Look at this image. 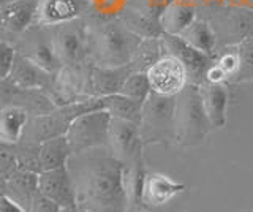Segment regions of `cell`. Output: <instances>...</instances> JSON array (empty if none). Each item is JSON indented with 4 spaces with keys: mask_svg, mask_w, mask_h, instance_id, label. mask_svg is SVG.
<instances>
[{
    "mask_svg": "<svg viewBox=\"0 0 253 212\" xmlns=\"http://www.w3.org/2000/svg\"><path fill=\"white\" fill-rule=\"evenodd\" d=\"M85 196L100 209L117 211L128 201L125 190V163L119 159H101L85 172Z\"/></svg>",
    "mask_w": 253,
    "mask_h": 212,
    "instance_id": "6da1fadb",
    "label": "cell"
},
{
    "mask_svg": "<svg viewBox=\"0 0 253 212\" xmlns=\"http://www.w3.org/2000/svg\"><path fill=\"white\" fill-rule=\"evenodd\" d=\"M92 38L97 64L106 68L130 65L142 42V37L117 21L101 24Z\"/></svg>",
    "mask_w": 253,
    "mask_h": 212,
    "instance_id": "7a4b0ae2",
    "label": "cell"
},
{
    "mask_svg": "<svg viewBox=\"0 0 253 212\" xmlns=\"http://www.w3.org/2000/svg\"><path fill=\"white\" fill-rule=\"evenodd\" d=\"M211 127L203 105L201 87L187 84L176 97V139L184 146L201 144Z\"/></svg>",
    "mask_w": 253,
    "mask_h": 212,
    "instance_id": "3957f363",
    "label": "cell"
},
{
    "mask_svg": "<svg viewBox=\"0 0 253 212\" xmlns=\"http://www.w3.org/2000/svg\"><path fill=\"white\" fill-rule=\"evenodd\" d=\"M176 97L150 92L142 103L139 124L142 143H165L176 139Z\"/></svg>",
    "mask_w": 253,
    "mask_h": 212,
    "instance_id": "277c9868",
    "label": "cell"
},
{
    "mask_svg": "<svg viewBox=\"0 0 253 212\" xmlns=\"http://www.w3.org/2000/svg\"><path fill=\"white\" fill-rule=\"evenodd\" d=\"M111 119L113 116L106 109H95L78 116L65 131L71 152H83L90 147L109 144Z\"/></svg>",
    "mask_w": 253,
    "mask_h": 212,
    "instance_id": "5b68a950",
    "label": "cell"
},
{
    "mask_svg": "<svg viewBox=\"0 0 253 212\" xmlns=\"http://www.w3.org/2000/svg\"><path fill=\"white\" fill-rule=\"evenodd\" d=\"M147 76L152 90L162 93V95L176 97L188 84L187 68L177 57L171 56V54H165L162 59H158L147 70Z\"/></svg>",
    "mask_w": 253,
    "mask_h": 212,
    "instance_id": "8992f818",
    "label": "cell"
},
{
    "mask_svg": "<svg viewBox=\"0 0 253 212\" xmlns=\"http://www.w3.org/2000/svg\"><path fill=\"white\" fill-rule=\"evenodd\" d=\"M162 43L165 46V52L177 57L184 67L187 68L190 84L201 85L203 80H206V73L209 70L211 57L208 54L198 51L192 44H188L184 38L179 35H162Z\"/></svg>",
    "mask_w": 253,
    "mask_h": 212,
    "instance_id": "52a82bcc",
    "label": "cell"
},
{
    "mask_svg": "<svg viewBox=\"0 0 253 212\" xmlns=\"http://www.w3.org/2000/svg\"><path fill=\"white\" fill-rule=\"evenodd\" d=\"M142 138L139 131V125L113 117L109 127V146L113 149L114 157L122 163L130 165L141 159Z\"/></svg>",
    "mask_w": 253,
    "mask_h": 212,
    "instance_id": "ba28073f",
    "label": "cell"
},
{
    "mask_svg": "<svg viewBox=\"0 0 253 212\" xmlns=\"http://www.w3.org/2000/svg\"><path fill=\"white\" fill-rule=\"evenodd\" d=\"M40 0H8L0 6L2 29L10 34H22L38 19Z\"/></svg>",
    "mask_w": 253,
    "mask_h": 212,
    "instance_id": "9c48e42d",
    "label": "cell"
},
{
    "mask_svg": "<svg viewBox=\"0 0 253 212\" xmlns=\"http://www.w3.org/2000/svg\"><path fill=\"white\" fill-rule=\"evenodd\" d=\"M38 190L47 201L59 206H71L75 203V193L71 188L68 171L65 165L54 170L43 171L37 180Z\"/></svg>",
    "mask_w": 253,
    "mask_h": 212,
    "instance_id": "30bf717a",
    "label": "cell"
},
{
    "mask_svg": "<svg viewBox=\"0 0 253 212\" xmlns=\"http://www.w3.org/2000/svg\"><path fill=\"white\" fill-rule=\"evenodd\" d=\"M85 8L83 0H40L38 19L40 26H62L81 16Z\"/></svg>",
    "mask_w": 253,
    "mask_h": 212,
    "instance_id": "8fae6325",
    "label": "cell"
},
{
    "mask_svg": "<svg viewBox=\"0 0 253 212\" xmlns=\"http://www.w3.org/2000/svg\"><path fill=\"white\" fill-rule=\"evenodd\" d=\"M203 105L208 119L213 128H223L228 121V100L229 93L223 84L203 83L201 85Z\"/></svg>",
    "mask_w": 253,
    "mask_h": 212,
    "instance_id": "7c38bea8",
    "label": "cell"
},
{
    "mask_svg": "<svg viewBox=\"0 0 253 212\" xmlns=\"http://www.w3.org/2000/svg\"><path fill=\"white\" fill-rule=\"evenodd\" d=\"M158 19H160L163 34L182 35L187 30V27L196 19V11L190 3L174 0V2L165 6Z\"/></svg>",
    "mask_w": 253,
    "mask_h": 212,
    "instance_id": "4fadbf2b",
    "label": "cell"
},
{
    "mask_svg": "<svg viewBox=\"0 0 253 212\" xmlns=\"http://www.w3.org/2000/svg\"><path fill=\"white\" fill-rule=\"evenodd\" d=\"M185 190L184 184L174 182L168 176L163 174H147L146 185H144V195H142V201L152 206H162L166 204L174 196L182 193Z\"/></svg>",
    "mask_w": 253,
    "mask_h": 212,
    "instance_id": "5bb4252c",
    "label": "cell"
},
{
    "mask_svg": "<svg viewBox=\"0 0 253 212\" xmlns=\"http://www.w3.org/2000/svg\"><path fill=\"white\" fill-rule=\"evenodd\" d=\"M131 72H134L133 64L125 67H116V68H106V67L93 68L90 76L92 87L97 93H101L103 97L119 93L126 80V76Z\"/></svg>",
    "mask_w": 253,
    "mask_h": 212,
    "instance_id": "9a60e30c",
    "label": "cell"
},
{
    "mask_svg": "<svg viewBox=\"0 0 253 212\" xmlns=\"http://www.w3.org/2000/svg\"><path fill=\"white\" fill-rule=\"evenodd\" d=\"M84 34L81 29H62L54 38V48L62 64H76L84 54Z\"/></svg>",
    "mask_w": 253,
    "mask_h": 212,
    "instance_id": "2e32d148",
    "label": "cell"
},
{
    "mask_svg": "<svg viewBox=\"0 0 253 212\" xmlns=\"http://www.w3.org/2000/svg\"><path fill=\"white\" fill-rule=\"evenodd\" d=\"M27 111L21 106H5L0 114V139L14 144L21 139L27 125Z\"/></svg>",
    "mask_w": 253,
    "mask_h": 212,
    "instance_id": "e0dca14e",
    "label": "cell"
},
{
    "mask_svg": "<svg viewBox=\"0 0 253 212\" xmlns=\"http://www.w3.org/2000/svg\"><path fill=\"white\" fill-rule=\"evenodd\" d=\"M179 37H182L188 44H192L193 48L208 54V56H212L213 51H215V46H217L215 29L204 19L196 18L192 24L187 27L185 32Z\"/></svg>",
    "mask_w": 253,
    "mask_h": 212,
    "instance_id": "ac0fdd59",
    "label": "cell"
},
{
    "mask_svg": "<svg viewBox=\"0 0 253 212\" xmlns=\"http://www.w3.org/2000/svg\"><path fill=\"white\" fill-rule=\"evenodd\" d=\"M103 108L117 119H125L134 124H141L142 103L138 100H133L124 93H113V95L103 97Z\"/></svg>",
    "mask_w": 253,
    "mask_h": 212,
    "instance_id": "d6986e66",
    "label": "cell"
},
{
    "mask_svg": "<svg viewBox=\"0 0 253 212\" xmlns=\"http://www.w3.org/2000/svg\"><path fill=\"white\" fill-rule=\"evenodd\" d=\"M70 152H71V149L65 136L51 138V139H46V143H43L42 147H40L38 160L44 171L54 170V168H59L65 165Z\"/></svg>",
    "mask_w": 253,
    "mask_h": 212,
    "instance_id": "ffe728a7",
    "label": "cell"
},
{
    "mask_svg": "<svg viewBox=\"0 0 253 212\" xmlns=\"http://www.w3.org/2000/svg\"><path fill=\"white\" fill-rule=\"evenodd\" d=\"M43 73L44 70L35 65L30 59H21L19 64L14 65L10 76L22 87H37V85L43 84Z\"/></svg>",
    "mask_w": 253,
    "mask_h": 212,
    "instance_id": "44dd1931",
    "label": "cell"
},
{
    "mask_svg": "<svg viewBox=\"0 0 253 212\" xmlns=\"http://www.w3.org/2000/svg\"><path fill=\"white\" fill-rule=\"evenodd\" d=\"M152 87H150V81L147 72H131L121 89V93L130 97L133 100H138L141 103H144L146 98L150 95Z\"/></svg>",
    "mask_w": 253,
    "mask_h": 212,
    "instance_id": "7402d4cb",
    "label": "cell"
},
{
    "mask_svg": "<svg viewBox=\"0 0 253 212\" xmlns=\"http://www.w3.org/2000/svg\"><path fill=\"white\" fill-rule=\"evenodd\" d=\"M27 59H30L40 68H43L44 72H54V70L62 64L52 43L51 44H47V43L38 44L34 51V54Z\"/></svg>",
    "mask_w": 253,
    "mask_h": 212,
    "instance_id": "603a6c76",
    "label": "cell"
},
{
    "mask_svg": "<svg viewBox=\"0 0 253 212\" xmlns=\"http://www.w3.org/2000/svg\"><path fill=\"white\" fill-rule=\"evenodd\" d=\"M0 65H2V78L6 80L16 65V48L5 40L0 43Z\"/></svg>",
    "mask_w": 253,
    "mask_h": 212,
    "instance_id": "cb8c5ba5",
    "label": "cell"
},
{
    "mask_svg": "<svg viewBox=\"0 0 253 212\" xmlns=\"http://www.w3.org/2000/svg\"><path fill=\"white\" fill-rule=\"evenodd\" d=\"M217 64L225 70L226 75H234V73H239L241 70V56H239V51L237 52H226L223 54L218 60Z\"/></svg>",
    "mask_w": 253,
    "mask_h": 212,
    "instance_id": "d4e9b609",
    "label": "cell"
},
{
    "mask_svg": "<svg viewBox=\"0 0 253 212\" xmlns=\"http://www.w3.org/2000/svg\"><path fill=\"white\" fill-rule=\"evenodd\" d=\"M228 78L226 72L221 68L218 64L209 67L208 73H206V83H212V84H223V81Z\"/></svg>",
    "mask_w": 253,
    "mask_h": 212,
    "instance_id": "484cf974",
    "label": "cell"
},
{
    "mask_svg": "<svg viewBox=\"0 0 253 212\" xmlns=\"http://www.w3.org/2000/svg\"><path fill=\"white\" fill-rule=\"evenodd\" d=\"M0 212H26V211L8 195H2V200H0Z\"/></svg>",
    "mask_w": 253,
    "mask_h": 212,
    "instance_id": "4316f807",
    "label": "cell"
},
{
    "mask_svg": "<svg viewBox=\"0 0 253 212\" xmlns=\"http://www.w3.org/2000/svg\"><path fill=\"white\" fill-rule=\"evenodd\" d=\"M5 2H8V0H2V3H5Z\"/></svg>",
    "mask_w": 253,
    "mask_h": 212,
    "instance_id": "83f0119b",
    "label": "cell"
},
{
    "mask_svg": "<svg viewBox=\"0 0 253 212\" xmlns=\"http://www.w3.org/2000/svg\"><path fill=\"white\" fill-rule=\"evenodd\" d=\"M141 212H147V211H141Z\"/></svg>",
    "mask_w": 253,
    "mask_h": 212,
    "instance_id": "f1b7e54d",
    "label": "cell"
}]
</instances>
